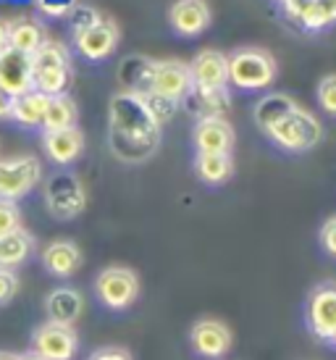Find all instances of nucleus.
I'll return each instance as SVG.
<instances>
[{
    "mask_svg": "<svg viewBox=\"0 0 336 360\" xmlns=\"http://www.w3.org/2000/svg\"><path fill=\"white\" fill-rule=\"evenodd\" d=\"M160 142V124L145 95L119 92L110 101V145L121 160L139 163L153 155Z\"/></svg>",
    "mask_w": 336,
    "mask_h": 360,
    "instance_id": "f257e3e1",
    "label": "nucleus"
},
{
    "mask_svg": "<svg viewBox=\"0 0 336 360\" xmlns=\"http://www.w3.org/2000/svg\"><path fill=\"white\" fill-rule=\"evenodd\" d=\"M263 134H266L276 148H281V150L307 153L321 142L323 127H321V121H318L310 110H305L297 103V105H292L281 119H276L273 124H268L266 129H263Z\"/></svg>",
    "mask_w": 336,
    "mask_h": 360,
    "instance_id": "f03ea898",
    "label": "nucleus"
},
{
    "mask_svg": "<svg viewBox=\"0 0 336 360\" xmlns=\"http://www.w3.org/2000/svg\"><path fill=\"white\" fill-rule=\"evenodd\" d=\"M276 58L263 48H237L228 56V84L245 92L268 90L276 82Z\"/></svg>",
    "mask_w": 336,
    "mask_h": 360,
    "instance_id": "7ed1b4c3",
    "label": "nucleus"
},
{
    "mask_svg": "<svg viewBox=\"0 0 336 360\" xmlns=\"http://www.w3.org/2000/svg\"><path fill=\"white\" fill-rule=\"evenodd\" d=\"M95 297L108 310H127L139 297V276L129 266H105L95 276Z\"/></svg>",
    "mask_w": 336,
    "mask_h": 360,
    "instance_id": "20e7f679",
    "label": "nucleus"
},
{
    "mask_svg": "<svg viewBox=\"0 0 336 360\" xmlns=\"http://www.w3.org/2000/svg\"><path fill=\"white\" fill-rule=\"evenodd\" d=\"M45 205L58 221L77 219L87 208V190L71 171H58L45 181Z\"/></svg>",
    "mask_w": 336,
    "mask_h": 360,
    "instance_id": "39448f33",
    "label": "nucleus"
},
{
    "mask_svg": "<svg viewBox=\"0 0 336 360\" xmlns=\"http://www.w3.org/2000/svg\"><path fill=\"white\" fill-rule=\"evenodd\" d=\"M307 331L321 342L336 340V281H323L310 290L305 300Z\"/></svg>",
    "mask_w": 336,
    "mask_h": 360,
    "instance_id": "423d86ee",
    "label": "nucleus"
},
{
    "mask_svg": "<svg viewBox=\"0 0 336 360\" xmlns=\"http://www.w3.org/2000/svg\"><path fill=\"white\" fill-rule=\"evenodd\" d=\"M42 179V166L34 155L0 158V200H21Z\"/></svg>",
    "mask_w": 336,
    "mask_h": 360,
    "instance_id": "0eeeda50",
    "label": "nucleus"
},
{
    "mask_svg": "<svg viewBox=\"0 0 336 360\" xmlns=\"http://www.w3.org/2000/svg\"><path fill=\"white\" fill-rule=\"evenodd\" d=\"M192 92V74H189V63L181 60H153V71H150V84L145 95L160 98L168 103L187 101Z\"/></svg>",
    "mask_w": 336,
    "mask_h": 360,
    "instance_id": "6e6552de",
    "label": "nucleus"
},
{
    "mask_svg": "<svg viewBox=\"0 0 336 360\" xmlns=\"http://www.w3.org/2000/svg\"><path fill=\"white\" fill-rule=\"evenodd\" d=\"M77 350H79V337H77L74 326L42 321L40 326L32 331V352H37L45 360H74Z\"/></svg>",
    "mask_w": 336,
    "mask_h": 360,
    "instance_id": "1a4fd4ad",
    "label": "nucleus"
},
{
    "mask_svg": "<svg viewBox=\"0 0 336 360\" xmlns=\"http://www.w3.org/2000/svg\"><path fill=\"white\" fill-rule=\"evenodd\" d=\"M231 345H234V334L218 319H200L189 329V347L205 360H221L231 350Z\"/></svg>",
    "mask_w": 336,
    "mask_h": 360,
    "instance_id": "9d476101",
    "label": "nucleus"
},
{
    "mask_svg": "<svg viewBox=\"0 0 336 360\" xmlns=\"http://www.w3.org/2000/svg\"><path fill=\"white\" fill-rule=\"evenodd\" d=\"M119 45V30L113 21L98 19L84 30L74 32V48L87 60H105Z\"/></svg>",
    "mask_w": 336,
    "mask_h": 360,
    "instance_id": "9b49d317",
    "label": "nucleus"
},
{
    "mask_svg": "<svg viewBox=\"0 0 336 360\" xmlns=\"http://www.w3.org/2000/svg\"><path fill=\"white\" fill-rule=\"evenodd\" d=\"M192 90H224L228 84V56L221 51H200L192 63Z\"/></svg>",
    "mask_w": 336,
    "mask_h": 360,
    "instance_id": "f8f14e48",
    "label": "nucleus"
},
{
    "mask_svg": "<svg viewBox=\"0 0 336 360\" xmlns=\"http://www.w3.org/2000/svg\"><path fill=\"white\" fill-rule=\"evenodd\" d=\"M0 90L8 92L11 98H19L24 92L34 90L30 56L13 51V48H6L0 53Z\"/></svg>",
    "mask_w": 336,
    "mask_h": 360,
    "instance_id": "ddd939ff",
    "label": "nucleus"
},
{
    "mask_svg": "<svg viewBox=\"0 0 336 360\" xmlns=\"http://www.w3.org/2000/svg\"><path fill=\"white\" fill-rule=\"evenodd\" d=\"M234 127L226 119H198L192 129V142L198 153H224L231 155L234 150Z\"/></svg>",
    "mask_w": 336,
    "mask_h": 360,
    "instance_id": "4468645a",
    "label": "nucleus"
},
{
    "mask_svg": "<svg viewBox=\"0 0 336 360\" xmlns=\"http://www.w3.org/2000/svg\"><path fill=\"white\" fill-rule=\"evenodd\" d=\"M168 21L181 37H198L210 27V6L205 0H176L168 8Z\"/></svg>",
    "mask_w": 336,
    "mask_h": 360,
    "instance_id": "2eb2a0df",
    "label": "nucleus"
},
{
    "mask_svg": "<svg viewBox=\"0 0 336 360\" xmlns=\"http://www.w3.org/2000/svg\"><path fill=\"white\" fill-rule=\"evenodd\" d=\"M42 148L56 166H69L84 153V134L79 127H69V129L45 131L42 134Z\"/></svg>",
    "mask_w": 336,
    "mask_h": 360,
    "instance_id": "dca6fc26",
    "label": "nucleus"
},
{
    "mask_svg": "<svg viewBox=\"0 0 336 360\" xmlns=\"http://www.w3.org/2000/svg\"><path fill=\"white\" fill-rule=\"evenodd\" d=\"M45 313H48V321L74 326L82 313H84V297L74 287H56L45 297Z\"/></svg>",
    "mask_w": 336,
    "mask_h": 360,
    "instance_id": "f3484780",
    "label": "nucleus"
},
{
    "mask_svg": "<svg viewBox=\"0 0 336 360\" xmlns=\"http://www.w3.org/2000/svg\"><path fill=\"white\" fill-rule=\"evenodd\" d=\"M42 266L58 279L74 276L82 266V250L71 240H56L42 250Z\"/></svg>",
    "mask_w": 336,
    "mask_h": 360,
    "instance_id": "a211bd4d",
    "label": "nucleus"
},
{
    "mask_svg": "<svg viewBox=\"0 0 336 360\" xmlns=\"http://www.w3.org/2000/svg\"><path fill=\"white\" fill-rule=\"evenodd\" d=\"M50 98L42 95L37 90H30L13 98V110H11V121H16L19 127H27V129H34V127H42V119H45V110H48Z\"/></svg>",
    "mask_w": 336,
    "mask_h": 360,
    "instance_id": "6ab92c4d",
    "label": "nucleus"
},
{
    "mask_svg": "<svg viewBox=\"0 0 336 360\" xmlns=\"http://www.w3.org/2000/svg\"><path fill=\"white\" fill-rule=\"evenodd\" d=\"M195 171H198L200 181L218 187V184H226L234 176V160H231V155H224V153H198L195 155Z\"/></svg>",
    "mask_w": 336,
    "mask_h": 360,
    "instance_id": "aec40b11",
    "label": "nucleus"
},
{
    "mask_svg": "<svg viewBox=\"0 0 336 360\" xmlns=\"http://www.w3.org/2000/svg\"><path fill=\"white\" fill-rule=\"evenodd\" d=\"M32 248H34V240H32L30 231L16 229L0 237V269H16L24 260L30 258Z\"/></svg>",
    "mask_w": 336,
    "mask_h": 360,
    "instance_id": "412c9836",
    "label": "nucleus"
},
{
    "mask_svg": "<svg viewBox=\"0 0 336 360\" xmlns=\"http://www.w3.org/2000/svg\"><path fill=\"white\" fill-rule=\"evenodd\" d=\"M42 42H45V32L34 19H19L11 24L8 48L24 53V56H32Z\"/></svg>",
    "mask_w": 336,
    "mask_h": 360,
    "instance_id": "4be33fe9",
    "label": "nucleus"
},
{
    "mask_svg": "<svg viewBox=\"0 0 336 360\" xmlns=\"http://www.w3.org/2000/svg\"><path fill=\"white\" fill-rule=\"evenodd\" d=\"M69 127H77V103L71 101L69 95L50 98L45 119H42V129L58 131V129H69Z\"/></svg>",
    "mask_w": 336,
    "mask_h": 360,
    "instance_id": "5701e85b",
    "label": "nucleus"
},
{
    "mask_svg": "<svg viewBox=\"0 0 336 360\" xmlns=\"http://www.w3.org/2000/svg\"><path fill=\"white\" fill-rule=\"evenodd\" d=\"M32 58V74L48 69H60V66H71L69 48L58 40H45L37 51L30 56Z\"/></svg>",
    "mask_w": 336,
    "mask_h": 360,
    "instance_id": "b1692460",
    "label": "nucleus"
},
{
    "mask_svg": "<svg viewBox=\"0 0 336 360\" xmlns=\"http://www.w3.org/2000/svg\"><path fill=\"white\" fill-rule=\"evenodd\" d=\"M292 105H297V101L292 95H284V92L266 95L263 101L255 103V124L260 129H266L268 124H273L276 119H281Z\"/></svg>",
    "mask_w": 336,
    "mask_h": 360,
    "instance_id": "393cba45",
    "label": "nucleus"
},
{
    "mask_svg": "<svg viewBox=\"0 0 336 360\" xmlns=\"http://www.w3.org/2000/svg\"><path fill=\"white\" fill-rule=\"evenodd\" d=\"M34 79V90L48 95V98H58L66 95V90L71 87V66H60V69H48L32 74Z\"/></svg>",
    "mask_w": 336,
    "mask_h": 360,
    "instance_id": "a878e982",
    "label": "nucleus"
},
{
    "mask_svg": "<svg viewBox=\"0 0 336 360\" xmlns=\"http://www.w3.org/2000/svg\"><path fill=\"white\" fill-rule=\"evenodd\" d=\"M150 71H153V60L148 58H129L124 66H121V82L127 92H139L145 95L150 84Z\"/></svg>",
    "mask_w": 336,
    "mask_h": 360,
    "instance_id": "bb28decb",
    "label": "nucleus"
},
{
    "mask_svg": "<svg viewBox=\"0 0 336 360\" xmlns=\"http://www.w3.org/2000/svg\"><path fill=\"white\" fill-rule=\"evenodd\" d=\"M316 98L323 113L336 116V74H328V77H323V79L318 82Z\"/></svg>",
    "mask_w": 336,
    "mask_h": 360,
    "instance_id": "cd10ccee",
    "label": "nucleus"
},
{
    "mask_svg": "<svg viewBox=\"0 0 336 360\" xmlns=\"http://www.w3.org/2000/svg\"><path fill=\"white\" fill-rule=\"evenodd\" d=\"M21 229V210L13 200H0V237Z\"/></svg>",
    "mask_w": 336,
    "mask_h": 360,
    "instance_id": "c85d7f7f",
    "label": "nucleus"
},
{
    "mask_svg": "<svg viewBox=\"0 0 336 360\" xmlns=\"http://www.w3.org/2000/svg\"><path fill=\"white\" fill-rule=\"evenodd\" d=\"M19 292V276L11 269H0V305H8Z\"/></svg>",
    "mask_w": 336,
    "mask_h": 360,
    "instance_id": "c756f323",
    "label": "nucleus"
},
{
    "mask_svg": "<svg viewBox=\"0 0 336 360\" xmlns=\"http://www.w3.org/2000/svg\"><path fill=\"white\" fill-rule=\"evenodd\" d=\"M87 360H131V352L119 345H105V347H98Z\"/></svg>",
    "mask_w": 336,
    "mask_h": 360,
    "instance_id": "7c9ffc66",
    "label": "nucleus"
},
{
    "mask_svg": "<svg viewBox=\"0 0 336 360\" xmlns=\"http://www.w3.org/2000/svg\"><path fill=\"white\" fill-rule=\"evenodd\" d=\"M321 248L326 250V255L336 258V216L321 226Z\"/></svg>",
    "mask_w": 336,
    "mask_h": 360,
    "instance_id": "2f4dec72",
    "label": "nucleus"
},
{
    "mask_svg": "<svg viewBox=\"0 0 336 360\" xmlns=\"http://www.w3.org/2000/svg\"><path fill=\"white\" fill-rule=\"evenodd\" d=\"M313 6H316V13L323 30L336 24V0H313Z\"/></svg>",
    "mask_w": 336,
    "mask_h": 360,
    "instance_id": "473e14b6",
    "label": "nucleus"
},
{
    "mask_svg": "<svg viewBox=\"0 0 336 360\" xmlns=\"http://www.w3.org/2000/svg\"><path fill=\"white\" fill-rule=\"evenodd\" d=\"M11 110H13V98H11L8 92L0 90V121L11 119Z\"/></svg>",
    "mask_w": 336,
    "mask_h": 360,
    "instance_id": "72a5a7b5",
    "label": "nucleus"
},
{
    "mask_svg": "<svg viewBox=\"0 0 336 360\" xmlns=\"http://www.w3.org/2000/svg\"><path fill=\"white\" fill-rule=\"evenodd\" d=\"M8 34H11V21L0 19V53L8 48Z\"/></svg>",
    "mask_w": 336,
    "mask_h": 360,
    "instance_id": "f704fd0d",
    "label": "nucleus"
},
{
    "mask_svg": "<svg viewBox=\"0 0 336 360\" xmlns=\"http://www.w3.org/2000/svg\"><path fill=\"white\" fill-rule=\"evenodd\" d=\"M0 360H21L19 352H8V350H0Z\"/></svg>",
    "mask_w": 336,
    "mask_h": 360,
    "instance_id": "c9c22d12",
    "label": "nucleus"
},
{
    "mask_svg": "<svg viewBox=\"0 0 336 360\" xmlns=\"http://www.w3.org/2000/svg\"><path fill=\"white\" fill-rule=\"evenodd\" d=\"M21 360H45V358H40V355H37V352H24V355H21Z\"/></svg>",
    "mask_w": 336,
    "mask_h": 360,
    "instance_id": "e433bc0d",
    "label": "nucleus"
},
{
    "mask_svg": "<svg viewBox=\"0 0 336 360\" xmlns=\"http://www.w3.org/2000/svg\"><path fill=\"white\" fill-rule=\"evenodd\" d=\"M331 345H334V347H336V340H334V342H331Z\"/></svg>",
    "mask_w": 336,
    "mask_h": 360,
    "instance_id": "4c0bfd02",
    "label": "nucleus"
}]
</instances>
